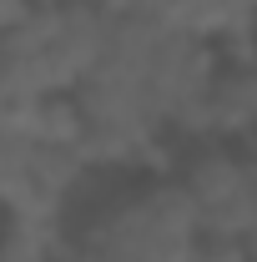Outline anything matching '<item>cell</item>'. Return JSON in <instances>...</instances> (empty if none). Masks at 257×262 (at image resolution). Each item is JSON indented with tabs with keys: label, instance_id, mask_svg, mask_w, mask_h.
<instances>
[{
	"label": "cell",
	"instance_id": "6da1fadb",
	"mask_svg": "<svg viewBox=\"0 0 257 262\" xmlns=\"http://www.w3.org/2000/svg\"><path fill=\"white\" fill-rule=\"evenodd\" d=\"M202 237V207L182 182L131 187L101 217L71 232L61 252L71 262H187Z\"/></svg>",
	"mask_w": 257,
	"mask_h": 262
},
{
	"label": "cell",
	"instance_id": "7a4b0ae2",
	"mask_svg": "<svg viewBox=\"0 0 257 262\" xmlns=\"http://www.w3.org/2000/svg\"><path fill=\"white\" fill-rule=\"evenodd\" d=\"M217 81V56H212V35H197V31H182L172 26L166 40L157 46V56L146 66V86L157 96L166 126H177L197 101L212 91Z\"/></svg>",
	"mask_w": 257,
	"mask_h": 262
},
{
	"label": "cell",
	"instance_id": "3957f363",
	"mask_svg": "<svg viewBox=\"0 0 257 262\" xmlns=\"http://www.w3.org/2000/svg\"><path fill=\"white\" fill-rule=\"evenodd\" d=\"M51 262H71V257H66V252H61V257H51Z\"/></svg>",
	"mask_w": 257,
	"mask_h": 262
}]
</instances>
